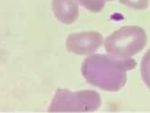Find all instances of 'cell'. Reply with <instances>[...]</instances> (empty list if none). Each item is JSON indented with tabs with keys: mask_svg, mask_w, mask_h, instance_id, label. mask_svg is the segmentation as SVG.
Returning a JSON list of instances; mask_svg holds the SVG:
<instances>
[{
	"mask_svg": "<svg viewBox=\"0 0 150 113\" xmlns=\"http://www.w3.org/2000/svg\"><path fill=\"white\" fill-rule=\"evenodd\" d=\"M136 61L118 59L111 55L92 54L83 62L81 71L90 84L105 91L118 92L127 82V71L134 69Z\"/></svg>",
	"mask_w": 150,
	"mask_h": 113,
	"instance_id": "obj_1",
	"label": "cell"
},
{
	"mask_svg": "<svg viewBox=\"0 0 150 113\" xmlns=\"http://www.w3.org/2000/svg\"><path fill=\"white\" fill-rule=\"evenodd\" d=\"M147 35L139 26H123L111 33L105 41L108 54L118 59H129L145 48Z\"/></svg>",
	"mask_w": 150,
	"mask_h": 113,
	"instance_id": "obj_2",
	"label": "cell"
},
{
	"mask_svg": "<svg viewBox=\"0 0 150 113\" xmlns=\"http://www.w3.org/2000/svg\"><path fill=\"white\" fill-rule=\"evenodd\" d=\"M101 105L100 95L95 90L71 92L67 89L57 90L50 104V112H92Z\"/></svg>",
	"mask_w": 150,
	"mask_h": 113,
	"instance_id": "obj_3",
	"label": "cell"
},
{
	"mask_svg": "<svg viewBox=\"0 0 150 113\" xmlns=\"http://www.w3.org/2000/svg\"><path fill=\"white\" fill-rule=\"evenodd\" d=\"M103 44V36L98 32L88 31L71 33L68 36V51L76 55H90L96 51Z\"/></svg>",
	"mask_w": 150,
	"mask_h": 113,
	"instance_id": "obj_4",
	"label": "cell"
},
{
	"mask_svg": "<svg viewBox=\"0 0 150 113\" xmlns=\"http://www.w3.org/2000/svg\"><path fill=\"white\" fill-rule=\"evenodd\" d=\"M52 9L62 23L71 24L78 19L79 7L74 0H52Z\"/></svg>",
	"mask_w": 150,
	"mask_h": 113,
	"instance_id": "obj_5",
	"label": "cell"
},
{
	"mask_svg": "<svg viewBox=\"0 0 150 113\" xmlns=\"http://www.w3.org/2000/svg\"><path fill=\"white\" fill-rule=\"evenodd\" d=\"M141 76L146 85L150 89V49L146 52L141 61Z\"/></svg>",
	"mask_w": 150,
	"mask_h": 113,
	"instance_id": "obj_6",
	"label": "cell"
},
{
	"mask_svg": "<svg viewBox=\"0 0 150 113\" xmlns=\"http://www.w3.org/2000/svg\"><path fill=\"white\" fill-rule=\"evenodd\" d=\"M76 1L92 12H100L105 7L107 1H113V0H76Z\"/></svg>",
	"mask_w": 150,
	"mask_h": 113,
	"instance_id": "obj_7",
	"label": "cell"
},
{
	"mask_svg": "<svg viewBox=\"0 0 150 113\" xmlns=\"http://www.w3.org/2000/svg\"><path fill=\"white\" fill-rule=\"evenodd\" d=\"M119 1L135 10L146 9L149 5V0H119Z\"/></svg>",
	"mask_w": 150,
	"mask_h": 113,
	"instance_id": "obj_8",
	"label": "cell"
}]
</instances>
